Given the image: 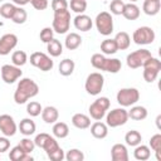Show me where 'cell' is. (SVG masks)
<instances>
[{
	"label": "cell",
	"mask_w": 161,
	"mask_h": 161,
	"mask_svg": "<svg viewBox=\"0 0 161 161\" xmlns=\"http://www.w3.org/2000/svg\"><path fill=\"white\" fill-rule=\"evenodd\" d=\"M39 93V86L31 78H21L14 92V101L16 104H24L28 99Z\"/></svg>",
	"instance_id": "cell-1"
},
{
	"label": "cell",
	"mask_w": 161,
	"mask_h": 161,
	"mask_svg": "<svg viewBox=\"0 0 161 161\" xmlns=\"http://www.w3.org/2000/svg\"><path fill=\"white\" fill-rule=\"evenodd\" d=\"M70 26V13L69 10H58L54 11V18L52 28L58 34H65Z\"/></svg>",
	"instance_id": "cell-2"
},
{
	"label": "cell",
	"mask_w": 161,
	"mask_h": 161,
	"mask_svg": "<svg viewBox=\"0 0 161 161\" xmlns=\"http://www.w3.org/2000/svg\"><path fill=\"white\" fill-rule=\"evenodd\" d=\"M116 99L118 102L119 106L122 107H131L133 104H136L140 99V92L137 88L133 87H128V88H121L117 92Z\"/></svg>",
	"instance_id": "cell-3"
},
{
	"label": "cell",
	"mask_w": 161,
	"mask_h": 161,
	"mask_svg": "<svg viewBox=\"0 0 161 161\" xmlns=\"http://www.w3.org/2000/svg\"><path fill=\"white\" fill-rule=\"evenodd\" d=\"M96 28L99 34L108 36L113 33V18L108 11H101L94 19Z\"/></svg>",
	"instance_id": "cell-4"
},
{
	"label": "cell",
	"mask_w": 161,
	"mask_h": 161,
	"mask_svg": "<svg viewBox=\"0 0 161 161\" xmlns=\"http://www.w3.org/2000/svg\"><path fill=\"white\" fill-rule=\"evenodd\" d=\"M142 68H143V73H142L143 79L147 83H152V82L156 80V78H157V75H158V73L161 70V62L157 58H155V57L151 55L143 63Z\"/></svg>",
	"instance_id": "cell-5"
},
{
	"label": "cell",
	"mask_w": 161,
	"mask_h": 161,
	"mask_svg": "<svg viewBox=\"0 0 161 161\" xmlns=\"http://www.w3.org/2000/svg\"><path fill=\"white\" fill-rule=\"evenodd\" d=\"M103 84H104V77L98 72H93V73L88 74L86 83H84V88L88 94L98 96L101 93V91L103 89Z\"/></svg>",
	"instance_id": "cell-6"
},
{
	"label": "cell",
	"mask_w": 161,
	"mask_h": 161,
	"mask_svg": "<svg viewBox=\"0 0 161 161\" xmlns=\"http://www.w3.org/2000/svg\"><path fill=\"white\" fill-rule=\"evenodd\" d=\"M127 121H128V112L125 109V107L114 108L106 114V125L111 128L123 126Z\"/></svg>",
	"instance_id": "cell-7"
},
{
	"label": "cell",
	"mask_w": 161,
	"mask_h": 161,
	"mask_svg": "<svg viewBox=\"0 0 161 161\" xmlns=\"http://www.w3.org/2000/svg\"><path fill=\"white\" fill-rule=\"evenodd\" d=\"M109 106L111 102L107 97H99L89 106V116L96 121H101L106 116V112L109 109Z\"/></svg>",
	"instance_id": "cell-8"
},
{
	"label": "cell",
	"mask_w": 161,
	"mask_h": 161,
	"mask_svg": "<svg viewBox=\"0 0 161 161\" xmlns=\"http://www.w3.org/2000/svg\"><path fill=\"white\" fill-rule=\"evenodd\" d=\"M156 38V34L152 28L150 26H140L137 28L132 34V40L137 45H147L153 43Z\"/></svg>",
	"instance_id": "cell-9"
},
{
	"label": "cell",
	"mask_w": 161,
	"mask_h": 161,
	"mask_svg": "<svg viewBox=\"0 0 161 161\" xmlns=\"http://www.w3.org/2000/svg\"><path fill=\"white\" fill-rule=\"evenodd\" d=\"M30 64L34 65L35 68H38L39 70L42 72H49L53 69V65H54V62L53 59L47 55L45 53H42V52H34L31 55H30Z\"/></svg>",
	"instance_id": "cell-10"
},
{
	"label": "cell",
	"mask_w": 161,
	"mask_h": 161,
	"mask_svg": "<svg viewBox=\"0 0 161 161\" xmlns=\"http://www.w3.org/2000/svg\"><path fill=\"white\" fill-rule=\"evenodd\" d=\"M151 52L147 50V49H138V50H135L132 53H130L126 58V63L128 65V68L131 69H137L143 65V63L151 57Z\"/></svg>",
	"instance_id": "cell-11"
},
{
	"label": "cell",
	"mask_w": 161,
	"mask_h": 161,
	"mask_svg": "<svg viewBox=\"0 0 161 161\" xmlns=\"http://www.w3.org/2000/svg\"><path fill=\"white\" fill-rule=\"evenodd\" d=\"M0 73H1V78L6 84H13L15 80H18L23 72L20 69V67H16L14 64H4L0 68Z\"/></svg>",
	"instance_id": "cell-12"
},
{
	"label": "cell",
	"mask_w": 161,
	"mask_h": 161,
	"mask_svg": "<svg viewBox=\"0 0 161 161\" xmlns=\"http://www.w3.org/2000/svg\"><path fill=\"white\" fill-rule=\"evenodd\" d=\"M0 131L6 137H13L16 133L18 126L10 114H0Z\"/></svg>",
	"instance_id": "cell-13"
},
{
	"label": "cell",
	"mask_w": 161,
	"mask_h": 161,
	"mask_svg": "<svg viewBox=\"0 0 161 161\" xmlns=\"http://www.w3.org/2000/svg\"><path fill=\"white\" fill-rule=\"evenodd\" d=\"M18 45V36L13 33L4 34L0 38V55H8Z\"/></svg>",
	"instance_id": "cell-14"
},
{
	"label": "cell",
	"mask_w": 161,
	"mask_h": 161,
	"mask_svg": "<svg viewBox=\"0 0 161 161\" xmlns=\"http://www.w3.org/2000/svg\"><path fill=\"white\" fill-rule=\"evenodd\" d=\"M73 25L77 30L80 31H88L92 29L93 26V21L91 19V16L86 15V14H77V16L73 19Z\"/></svg>",
	"instance_id": "cell-15"
},
{
	"label": "cell",
	"mask_w": 161,
	"mask_h": 161,
	"mask_svg": "<svg viewBox=\"0 0 161 161\" xmlns=\"http://www.w3.org/2000/svg\"><path fill=\"white\" fill-rule=\"evenodd\" d=\"M111 158L112 161H128L127 147L122 143H114L111 148Z\"/></svg>",
	"instance_id": "cell-16"
},
{
	"label": "cell",
	"mask_w": 161,
	"mask_h": 161,
	"mask_svg": "<svg viewBox=\"0 0 161 161\" xmlns=\"http://www.w3.org/2000/svg\"><path fill=\"white\" fill-rule=\"evenodd\" d=\"M89 127H91V133L94 138L102 140V138H106L108 135V126L101 121H96Z\"/></svg>",
	"instance_id": "cell-17"
},
{
	"label": "cell",
	"mask_w": 161,
	"mask_h": 161,
	"mask_svg": "<svg viewBox=\"0 0 161 161\" xmlns=\"http://www.w3.org/2000/svg\"><path fill=\"white\" fill-rule=\"evenodd\" d=\"M40 114H42L43 121H44L45 123H48V125L57 122L58 118H59V112H58V109H57L55 107H53V106H47V107H44Z\"/></svg>",
	"instance_id": "cell-18"
},
{
	"label": "cell",
	"mask_w": 161,
	"mask_h": 161,
	"mask_svg": "<svg viewBox=\"0 0 161 161\" xmlns=\"http://www.w3.org/2000/svg\"><path fill=\"white\" fill-rule=\"evenodd\" d=\"M9 158L11 160V161H26V160H33V157L30 156V153H26L24 150H23V147L20 146V145H18V146H14L11 150H10V152H9Z\"/></svg>",
	"instance_id": "cell-19"
},
{
	"label": "cell",
	"mask_w": 161,
	"mask_h": 161,
	"mask_svg": "<svg viewBox=\"0 0 161 161\" xmlns=\"http://www.w3.org/2000/svg\"><path fill=\"white\" fill-rule=\"evenodd\" d=\"M18 130L24 136H31V135L35 133L36 126H35V122L31 118H23L20 121L19 126H18Z\"/></svg>",
	"instance_id": "cell-20"
},
{
	"label": "cell",
	"mask_w": 161,
	"mask_h": 161,
	"mask_svg": "<svg viewBox=\"0 0 161 161\" xmlns=\"http://www.w3.org/2000/svg\"><path fill=\"white\" fill-rule=\"evenodd\" d=\"M140 8L135 4V3H128L125 4L123 11H122V16L127 20H136L140 16Z\"/></svg>",
	"instance_id": "cell-21"
},
{
	"label": "cell",
	"mask_w": 161,
	"mask_h": 161,
	"mask_svg": "<svg viewBox=\"0 0 161 161\" xmlns=\"http://www.w3.org/2000/svg\"><path fill=\"white\" fill-rule=\"evenodd\" d=\"M72 125L75 128L86 130V128H88L91 126V118L84 113H75L72 117Z\"/></svg>",
	"instance_id": "cell-22"
},
{
	"label": "cell",
	"mask_w": 161,
	"mask_h": 161,
	"mask_svg": "<svg viewBox=\"0 0 161 161\" xmlns=\"http://www.w3.org/2000/svg\"><path fill=\"white\" fill-rule=\"evenodd\" d=\"M160 8H161V0H145L143 5H142L143 13L150 16L158 14Z\"/></svg>",
	"instance_id": "cell-23"
},
{
	"label": "cell",
	"mask_w": 161,
	"mask_h": 161,
	"mask_svg": "<svg viewBox=\"0 0 161 161\" xmlns=\"http://www.w3.org/2000/svg\"><path fill=\"white\" fill-rule=\"evenodd\" d=\"M113 39H114V42L117 44L118 50H126L131 45V36L126 31H118Z\"/></svg>",
	"instance_id": "cell-24"
},
{
	"label": "cell",
	"mask_w": 161,
	"mask_h": 161,
	"mask_svg": "<svg viewBox=\"0 0 161 161\" xmlns=\"http://www.w3.org/2000/svg\"><path fill=\"white\" fill-rule=\"evenodd\" d=\"M82 44V38L78 33H69L67 34L65 36V40H64V45L68 50H75L80 47Z\"/></svg>",
	"instance_id": "cell-25"
},
{
	"label": "cell",
	"mask_w": 161,
	"mask_h": 161,
	"mask_svg": "<svg viewBox=\"0 0 161 161\" xmlns=\"http://www.w3.org/2000/svg\"><path fill=\"white\" fill-rule=\"evenodd\" d=\"M128 112V118L133 121H143L147 117V109L143 106H131V109Z\"/></svg>",
	"instance_id": "cell-26"
},
{
	"label": "cell",
	"mask_w": 161,
	"mask_h": 161,
	"mask_svg": "<svg viewBox=\"0 0 161 161\" xmlns=\"http://www.w3.org/2000/svg\"><path fill=\"white\" fill-rule=\"evenodd\" d=\"M121 68H122V63H121L119 59H117V58H106L102 70L114 74V73H118L121 70Z\"/></svg>",
	"instance_id": "cell-27"
},
{
	"label": "cell",
	"mask_w": 161,
	"mask_h": 161,
	"mask_svg": "<svg viewBox=\"0 0 161 161\" xmlns=\"http://www.w3.org/2000/svg\"><path fill=\"white\" fill-rule=\"evenodd\" d=\"M135 147L136 148L133 151V156H135L136 160H138V161H146V160L150 158V156H151V148L148 146L140 143V145H137Z\"/></svg>",
	"instance_id": "cell-28"
},
{
	"label": "cell",
	"mask_w": 161,
	"mask_h": 161,
	"mask_svg": "<svg viewBox=\"0 0 161 161\" xmlns=\"http://www.w3.org/2000/svg\"><path fill=\"white\" fill-rule=\"evenodd\" d=\"M74 68H75L74 60H72V59H69V58H65V59L60 60L59 67H58L59 73H60L62 75H64V77L70 75V74L74 72Z\"/></svg>",
	"instance_id": "cell-29"
},
{
	"label": "cell",
	"mask_w": 161,
	"mask_h": 161,
	"mask_svg": "<svg viewBox=\"0 0 161 161\" xmlns=\"http://www.w3.org/2000/svg\"><path fill=\"white\" fill-rule=\"evenodd\" d=\"M52 131L57 138H65L69 135V127L65 122H54Z\"/></svg>",
	"instance_id": "cell-30"
},
{
	"label": "cell",
	"mask_w": 161,
	"mask_h": 161,
	"mask_svg": "<svg viewBox=\"0 0 161 161\" xmlns=\"http://www.w3.org/2000/svg\"><path fill=\"white\" fill-rule=\"evenodd\" d=\"M47 50L50 57H59L63 53V45L58 39H52L49 43H47Z\"/></svg>",
	"instance_id": "cell-31"
},
{
	"label": "cell",
	"mask_w": 161,
	"mask_h": 161,
	"mask_svg": "<svg viewBox=\"0 0 161 161\" xmlns=\"http://www.w3.org/2000/svg\"><path fill=\"white\" fill-rule=\"evenodd\" d=\"M125 141H126V143H127L128 146L135 147V146H137V145L141 143L142 136H141V133H140L138 131L131 130V131H128V132L125 135Z\"/></svg>",
	"instance_id": "cell-32"
},
{
	"label": "cell",
	"mask_w": 161,
	"mask_h": 161,
	"mask_svg": "<svg viewBox=\"0 0 161 161\" xmlns=\"http://www.w3.org/2000/svg\"><path fill=\"white\" fill-rule=\"evenodd\" d=\"M101 50H102V53L106 54V55H112V54H114V53L118 50L114 39H104V40L101 43Z\"/></svg>",
	"instance_id": "cell-33"
},
{
	"label": "cell",
	"mask_w": 161,
	"mask_h": 161,
	"mask_svg": "<svg viewBox=\"0 0 161 161\" xmlns=\"http://www.w3.org/2000/svg\"><path fill=\"white\" fill-rule=\"evenodd\" d=\"M11 62L16 67H23L28 62V55L24 50H15L11 54Z\"/></svg>",
	"instance_id": "cell-34"
},
{
	"label": "cell",
	"mask_w": 161,
	"mask_h": 161,
	"mask_svg": "<svg viewBox=\"0 0 161 161\" xmlns=\"http://www.w3.org/2000/svg\"><path fill=\"white\" fill-rule=\"evenodd\" d=\"M26 19H28L26 10L23 6H16V9L14 11V15L11 18L13 23H15V24H24L26 21Z\"/></svg>",
	"instance_id": "cell-35"
},
{
	"label": "cell",
	"mask_w": 161,
	"mask_h": 161,
	"mask_svg": "<svg viewBox=\"0 0 161 161\" xmlns=\"http://www.w3.org/2000/svg\"><path fill=\"white\" fill-rule=\"evenodd\" d=\"M15 9H16V5L15 4H13V3H4L0 6V15L4 19H10L11 20Z\"/></svg>",
	"instance_id": "cell-36"
},
{
	"label": "cell",
	"mask_w": 161,
	"mask_h": 161,
	"mask_svg": "<svg viewBox=\"0 0 161 161\" xmlns=\"http://www.w3.org/2000/svg\"><path fill=\"white\" fill-rule=\"evenodd\" d=\"M42 111H43V107H42V104H40L39 102L31 101V102H29V103L26 104V112H28V114H29L30 117H36V116H39V114L42 113Z\"/></svg>",
	"instance_id": "cell-37"
},
{
	"label": "cell",
	"mask_w": 161,
	"mask_h": 161,
	"mask_svg": "<svg viewBox=\"0 0 161 161\" xmlns=\"http://www.w3.org/2000/svg\"><path fill=\"white\" fill-rule=\"evenodd\" d=\"M150 147L156 152V157L157 160H161L160 157V151H161V135L156 133L150 138Z\"/></svg>",
	"instance_id": "cell-38"
},
{
	"label": "cell",
	"mask_w": 161,
	"mask_h": 161,
	"mask_svg": "<svg viewBox=\"0 0 161 161\" xmlns=\"http://www.w3.org/2000/svg\"><path fill=\"white\" fill-rule=\"evenodd\" d=\"M64 158L67 161H83L84 160V153L78 148H70L65 153Z\"/></svg>",
	"instance_id": "cell-39"
},
{
	"label": "cell",
	"mask_w": 161,
	"mask_h": 161,
	"mask_svg": "<svg viewBox=\"0 0 161 161\" xmlns=\"http://www.w3.org/2000/svg\"><path fill=\"white\" fill-rule=\"evenodd\" d=\"M68 5L77 14H84V11L87 9V1L86 0H70V3Z\"/></svg>",
	"instance_id": "cell-40"
},
{
	"label": "cell",
	"mask_w": 161,
	"mask_h": 161,
	"mask_svg": "<svg viewBox=\"0 0 161 161\" xmlns=\"http://www.w3.org/2000/svg\"><path fill=\"white\" fill-rule=\"evenodd\" d=\"M58 148H60V146L58 145V141H57V140H55L54 137L49 136V137H48V140L45 141L44 146H43V150L45 151L47 156H48L49 153L54 152V151H55V150H58Z\"/></svg>",
	"instance_id": "cell-41"
},
{
	"label": "cell",
	"mask_w": 161,
	"mask_h": 161,
	"mask_svg": "<svg viewBox=\"0 0 161 161\" xmlns=\"http://www.w3.org/2000/svg\"><path fill=\"white\" fill-rule=\"evenodd\" d=\"M104 60H106V57L101 53H94L92 57H91V64L93 68L98 69V70H102L103 68V64H104Z\"/></svg>",
	"instance_id": "cell-42"
},
{
	"label": "cell",
	"mask_w": 161,
	"mask_h": 161,
	"mask_svg": "<svg viewBox=\"0 0 161 161\" xmlns=\"http://www.w3.org/2000/svg\"><path fill=\"white\" fill-rule=\"evenodd\" d=\"M123 8H125V3L122 0H112L109 4V10L111 14L113 15H122Z\"/></svg>",
	"instance_id": "cell-43"
},
{
	"label": "cell",
	"mask_w": 161,
	"mask_h": 161,
	"mask_svg": "<svg viewBox=\"0 0 161 161\" xmlns=\"http://www.w3.org/2000/svg\"><path fill=\"white\" fill-rule=\"evenodd\" d=\"M39 38L43 43H49L53 38H54V30L53 28H49V26H45L40 30V34H39Z\"/></svg>",
	"instance_id": "cell-44"
},
{
	"label": "cell",
	"mask_w": 161,
	"mask_h": 161,
	"mask_svg": "<svg viewBox=\"0 0 161 161\" xmlns=\"http://www.w3.org/2000/svg\"><path fill=\"white\" fill-rule=\"evenodd\" d=\"M19 145L23 147V150H24L26 153H31V152L34 151V148H35L34 140L28 138V136H25L23 140H20V143H19Z\"/></svg>",
	"instance_id": "cell-45"
},
{
	"label": "cell",
	"mask_w": 161,
	"mask_h": 161,
	"mask_svg": "<svg viewBox=\"0 0 161 161\" xmlns=\"http://www.w3.org/2000/svg\"><path fill=\"white\" fill-rule=\"evenodd\" d=\"M50 6H52L53 11L67 10V9H68V1H67V0H52Z\"/></svg>",
	"instance_id": "cell-46"
},
{
	"label": "cell",
	"mask_w": 161,
	"mask_h": 161,
	"mask_svg": "<svg viewBox=\"0 0 161 161\" xmlns=\"http://www.w3.org/2000/svg\"><path fill=\"white\" fill-rule=\"evenodd\" d=\"M49 136H50V135H49V133H45V132H42V133L36 135L35 138H34V143H35V146L43 148V146H44V143H45V141L48 140Z\"/></svg>",
	"instance_id": "cell-47"
},
{
	"label": "cell",
	"mask_w": 161,
	"mask_h": 161,
	"mask_svg": "<svg viewBox=\"0 0 161 161\" xmlns=\"http://www.w3.org/2000/svg\"><path fill=\"white\" fill-rule=\"evenodd\" d=\"M29 3L36 10H45L48 8V0H29Z\"/></svg>",
	"instance_id": "cell-48"
},
{
	"label": "cell",
	"mask_w": 161,
	"mask_h": 161,
	"mask_svg": "<svg viewBox=\"0 0 161 161\" xmlns=\"http://www.w3.org/2000/svg\"><path fill=\"white\" fill-rule=\"evenodd\" d=\"M64 156H65V155H64V151L62 150V147L48 155V157H49L50 160H53V161H62V160H64Z\"/></svg>",
	"instance_id": "cell-49"
},
{
	"label": "cell",
	"mask_w": 161,
	"mask_h": 161,
	"mask_svg": "<svg viewBox=\"0 0 161 161\" xmlns=\"http://www.w3.org/2000/svg\"><path fill=\"white\" fill-rule=\"evenodd\" d=\"M9 147H10L9 137H6V136L0 137V153H3V152H5V151H8V150H9Z\"/></svg>",
	"instance_id": "cell-50"
},
{
	"label": "cell",
	"mask_w": 161,
	"mask_h": 161,
	"mask_svg": "<svg viewBox=\"0 0 161 161\" xmlns=\"http://www.w3.org/2000/svg\"><path fill=\"white\" fill-rule=\"evenodd\" d=\"M29 3V0H13V4L18 5V6H24Z\"/></svg>",
	"instance_id": "cell-51"
},
{
	"label": "cell",
	"mask_w": 161,
	"mask_h": 161,
	"mask_svg": "<svg viewBox=\"0 0 161 161\" xmlns=\"http://www.w3.org/2000/svg\"><path fill=\"white\" fill-rule=\"evenodd\" d=\"M160 119H161V116H157V118H156V123H157V127L160 128Z\"/></svg>",
	"instance_id": "cell-52"
},
{
	"label": "cell",
	"mask_w": 161,
	"mask_h": 161,
	"mask_svg": "<svg viewBox=\"0 0 161 161\" xmlns=\"http://www.w3.org/2000/svg\"><path fill=\"white\" fill-rule=\"evenodd\" d=\"M130 1H131V3H135V1H137V0H130Z\"/></svg>",
	"instance_id": "cell-53"
},
{
	"label": "cell",
	"mask_w": 161,
	"mask_h": 161,
	"mask_svg": "<svg viewBox=\"0 0 161 161\" xmlns=\"http://www.w3.org/2000/svg\"><path fill=\"white\" fill-rule=\"evenodd\" d=\"M0 1H4V0H0Z\"/></svg>",
	"instance_id": "cell-54"
}]
</instances>
